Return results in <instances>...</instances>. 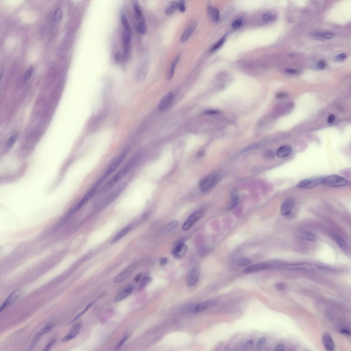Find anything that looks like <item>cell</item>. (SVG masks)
<instances>
[{"label": "cell", "mask_w": 351, "mask_h": 351, "mask_svg": "<svg viewBox=\"0 0 351 351\" xmlns=\"http://www.w3.org/2000/svg\"><path fill=\"white\" fill-rule=\"evenodd\" d=\"M217 302L214 301H204L197 304H189L183 306L181 311L184 312L197 313L202 312L217 305Z\"/></svg>", "instance_id": "obj_1"}, {"label": "cell", "mask_w": 351, "mask_h": 351, "mask_svg": "<svg viewBox=\"0 0 351 351\" xmlns=\"http://www.w3.org/2000/svg\"><path fill=\"white\" fill-rule=\"evenodd\" d=\"M124 27L122 35V43L124 56L126 58L129 56L130 50V43L131 39V30L130 25L127 19H124L121 21Z\"/></svg>", "instance_id": "obj_2"}, {"label": "cell", "mask_w": 351, "mask_h": 351, "mask_svg": "<svg viewBox=\"0 0 351 351\" xmlns=\"http://www.w3.org/2000/svg\"><path fill=\"white\" fill-rule=\"evenodd\" d=\"M129 148H127L124 150L120 155H119L112 162L111 164L109 167L106 172L105 173L103 177L99 180L98 182L101 183L104 180L106 179L111 173L117 168L122 162H123L124 159L126 157L129 151Z\"/></svg>", "instance_id": "obj_3"}, {"label": "cell", "mask_w": 351, "mask_h": 351, "mask_svg": "<svg viewBox=\"0 0 351 351\" xmlns=\"http://www.w3.org/2000/svg\"><path fill=\"white\" fill-rule=\"evenodd\" d=\"M221 174L215 173L207 176L200 183V188L203 192L209 191L216 185L220 180Z\"/></svg>", "instance_id": "obj_4"}, {"label": "cell", "mask_w": 351, "mask_h": 351, "mask_svg": "<svg viewBox=\"0 0 351 351\" xmlns=\"http://www.w3.org/2000/svg\"><path fill=\"white\" fill-rule=\"evenodd\" d=\"M133 159L131 160L130 162H129L123 168H122L116 175L110 181L108 182L107 184L105 185L103 188L102 189L101 192H104L107 191V190L110 189L112 186L115 184L125 175V174L131 168L132 166L134 164L135 160H133Z\"/></svg>", "instance_id": "obj_5"}, {"label": "cell", "mask_w": 351, "mask_h": 351, "mask_svg": "<svg viewBox=\"0 0 351 351\" xmlns=\"http://www.w3.org/2000/svg\"><path fill=\"white\" fill-rule=\"evenodd\" d=\"M206 208H201L193 213L183 223L182 229L184 230H188L191 228L197 221L202 217L206 212Z\"/></svg>", "instance_id": "obj_6"}, {"label": "cell", "mask_w": 351, "mask_h": 351, "mask_svg": "<svg viewBox=\"0 0 351 351\" xmlns=\"http://www.w3.org/2000/svg\"><path fill=\"white\" fill-rule=\"evenodd\" d=\"M348 182L341 176L332 175L324 178L322 183L330 187H338L346 186Z\"/></svg>", "instance_id": "obj_7"}, {"label": "cell", "mask_w": 351, "mask_h": 351, "mask_svg": "<svg viewBox=\"0 0 351 351\" xmlns=\"http://www.w3.org/2000/svg\"><path fill=\"white\" fill-rule=\"evenodd\" d=\"M296 205V202L294 199L288 198L285 200L281 207L280 212L282 215L287 218L293 217L294 215L292 210L294 208Z\"/></svg>", "instance_id": "obj_8"}, {"label": "cell", "mask_w": 351, "mask_h": 351, "mask_svg": "<svg viewBox=\"0 0 351 351\" xmlns=\"http://www.w3.org/2000/svg\"><path fill=\"white\" fill-rule=\"evenodd\" d=\"M323 177H314L303 180L299 182L297 185L299 188L311 189L322 183Z\"/></svg>", "instance_id": "obj_9"}, {"label": "cell", "mask_w": 351, "mask_h": 351, "mask_svg": "<svg viewBox=\"0 0 351 351\" xmlns=\"http://www.w3.org/2000/svg\"><path fill=\"white\" fill-rule=\"evenodd\" d=\"M55 326V323L53 322H50L47 324L45 327L41 329L40 331L37 333L34 336L31 343L29 348V350H32L36 345L37 343L39 342L41 338L45 334L50 332L51 330L54 328Z\"/></svg>", "instance_id": "obj_10"}, {"label": "cell", "mask_w": 351, "mask_h": 351, "mask_svg": "<svg viewBox=\"0 0 351 351\" xmlns=\"http://www.w3.org/2000/svg\"><path fill=\"white\" fill-rule=\"evenodd\" d=\"M279 267L290 270H313L316 268L317 266L308 262H304L297 264L279 265Z\"/></svg>", "instance_id": "obj_11"}, {"label": "cell", "mask_w": 351, "mask_h": 351, "mask_svg": "<svg viewBox=\"0 0 351 351\" xmlns=\"http://www.w3.org/2000/svg\"><path fill=\"white\" fill-rule=\"evenodd\" d=\"M275 267V263H261L250 266L245 268L244 272L245 273H250L262 270H267Z\"/></svg>", "instance_id": "obj_12"}, {"label": "cell", "mask_w": 351, "mask_h": 351, "mask_svg": "<svg viewBox=\"0 0 351 351\" xmlns=\"http://www.w3.org/2000/svg\"><path fill=\"white\" fill-rule=\"evenodd\" d=\"M82 325L83 323L81 322H78L75 324L71 328L67 334L63 337L62 340V342H67L75 338L79 333Z\"/></svg>", "instance_id": "obj_13"}, {"label": "cell", "mask_w": 351, "mask_h": 351, "mask_svg": "<svg viewBox=\"0 0 351 351\" xmlns=\"http://www.w3.org/2000/svg\"><path fill=\"white\" fill-rule=\"evenodd\" d=\"M136 264H132L122 271L113 279L114 283H119L125 280L135 270Z\"/></svg>", "instance_id": "obj_14"}, {"label": "cell", "mask_w": 351, "mask_h": 351, "mask_svg": "<svg viewBox=\"0 0 351 351\" xmlns=\"http://www.w3.org/2000/svg\"><path fill=\"white\" fill-rule=\"evenodd\" d=\"M20 292L19 290H16L13 291L8 296L5 301L1 306L0 308V312L1 313L9 307L20 297Z\"/></svg>", "instance_id": "obj_15"}, {"label": "cell", "mask_w": 351, "mask_h": 351, "mask_svg": "<svg viewBox=\"0 0 351 351\" xmlns=\"http://www.w3.org/2000/svg\"><path fill=\"white\" fill-rule=\"evenodd\" d=\"M174 96L172 92H170L164 97L159 105V109L161 111H164L169 107L172 104Z\"/></svg>", "instance_id": "obj_16"}, {"label": "cell", "mask_w": 351, "mask_h": 351, "mask_svg": "<svg viewBox=\"0 0 351 351\" xmlns=\"http://www.w3.org/2000/svg\"><path fill=\"white\" fill-rule=\"evenodd\" d=\"M199 271L197 268L193 267L190 270L187 279V284L190 287L195 286L198 281Z\"/></svg>", "instance_id": "obj_17"}, {"label": "cell", "mask_w": 351, "mask_h": 351, "mask_svg": "<svg viewBox=\"0 0 351 351\" xmlns=\"http://www.w3.org/2000/svg\"><path fill=\"white\" fill-rule=\"evenodd\" d=\"M322 343L327 351H332L335 348V345L331 336L327 332L324 333L322 338Z\"/></svg>", "instance_id": "obj_18"}, {"label": "cell", "mask_w": 351, "mask_h": 351, "mask_svg": "<svg viewBox=\"0 0 351 351\" xmlns=\"http://www.w3.org/2000/svg\"><path fill=\"white\" fill-rule=\"evenodd\" d=\"M148 64L145 63L138 67L135 73V79L138 82H141L144 81L147 75Z\"/></svg>", "instance_id": "obj_19"}, {"label": "cell", "mask_w": 351, "mask_h": 351, "mask_svg": "<svg viewBox=\"0 0 351 351\" xmlns=\"http://www.w3.org/2000/svg\"><path fill=\"white\" fill-rule=\"evenodd\" d=\"M188 247L187 245L183 243L179 244L175 247L173 252V255L174 258L176 259L182 258L184 257Z\"/></svg>", "instance_id": "obj_20"}, {"label": "cell", "mask_w": 351, "mask_h": 351, "mask_svg": "<svg viewBox=\"0 0 351 351\" xmlns=\"http://www.w3.org/2000/svg\"><path fill=\"white\" fill-rule=\"evenodd\" d=\"M208 14L210 20L213 22H217L220 18V13L219 10L215 7L211 5L207 6Z\"/></svg>", "instance_id": "obj_21"}, {"label": "cell", "mask_w": 351, "mask_h": 351, "mask_svg": "<svg viewBox=\"0 0 351 351\" xmlns=\"http://www.w3.org/2000/svg\"><path fill=\"white\" fill-rule=\"evenodd\" d=\"M197 26V24L193 23L187 27L184 31L180 37V41L182 43H185L189 39L195 31Z\"/></svg>", "instance_id": "obj_22"}, {"label": "cell", "mask_w": 351, "mask_h": 351, "mask_svg": "<svg viewBox=\"0 0 351 351\" xmlns=\"http://www.w3.org/2000/svg\"><path fill=\"white\" fill-rule=\"evenodd\" d=\"M134 289L133 286L132 285L127 286L120 293L116 296L115 299V301L116 302H118L127 298L132 293L134 290Z\"/></svg>", "instance_id": "obj_23"}, {"label": "cell", "mask_w": 351, "mask_h": 351, "mask_svg": "<svg viewBox=\"0 0 351 351\" xmlns=\"http://www.w3.org/2000/svg\"><path fill=\"white\" fill-rule=\"evenodd\" d=\"M292 148L289 145H284L281 146L277 150V154L279 158H284L287 157L291 154Z\"/></svg>", "instance_id": "obj_24"}, {"label": "cell", "mask_w": 351, "mask_h": 351, "mask_svg": "<svg viewBox=\"0 0 351 351\" xmlns=\"http://www.w3.org/2000/svg\"><path fill=\"white\" fill-rule=\"evenodd\" d=\"M132 229V226L131 225L125 227L111 241V244H114L117 242L119 240H121L122 238H123L126 235L131 231Z\"/></svg>", "instance_id": "obj_25"}, {"label": "cell", "mask_w": 351, "mask_h": 351, "mask_svg": "<svg viewBox=\"0 0 351 351\" xmlns=\"http://www.w3.org/2000/svg\"><path fill=\"white\" fill-rule=\"evenodd\" d=\"M180 58V54H178L176 56L174 59H173L171 65V68H170L169 71L168 76H167V79L168 80H171L172 79L174 74L175 69L177 64H178L179 62Z\"/></svg>", "instance_id": "obj_26"}, {"label": "cell", "mask_w": 351, "mask_h": 351, "mask_svg": "<svg viewBox=\"0 0 351 351\" xmlns=\"http://www.w3.org/2000/svg\"><path fill=\"white\" fill-rule=\"evenodd\" d=\"M62 9L59 7L57 8L52 17V21L53 25L55 26L58 24L62 19Z\"/></svg>", "instance_id": "obj_27"}, {"label": "cell", "mask_w": 351, "mask_h": 351, "mask_svg": "<svg viewBox=\"0 0 351 351\" xmlns=\"http://www.w3.org/2000/svg\"><path fill=\"white\" fill-rule=\"evenodd\" d=\"M178 2L173 1L170 2L169 4L167 6L165 10V13L167 15H170L173 14L176 10L178 9Z\"/></svg>", "instance_id": "obj_28"}, {"label": "cell", "mask_w": 351, "mask_h": 351, "mask_svg": "<svg viewBox=\"0 0 351 351\" xmlns=\"http://www.w3.org/2000/svg\"><path fill=\"white\" fill-rule=\"evenodd\" d=\"M239 203V195L238 192L235 190L232 192L231 199L230 209H232L236 206Z\"/></svg>", "instance_id": "obj_29"}, {"label": "cell", "mask_w": 351, "mask_h": 351, "mask_svg": "<svg viewBox=\"0 0 351 351\" xmlns=\"http://www.w3.org/2000/svg\"><path fill=\"white\" fill-rule=\"evenodd\" d=\"M95 302V301H93L90 302L89 304H88L82 311L79 313V314L76 315V316H75V317H74L72 320H71V321H70V322H69V324L72 323L74 322L75 321H76L77 320L80 318L82 316H83V315H84L85 313H86L88 311V309H89L91 308L92 306L93 305Z\"/></svg>", "instance_id": "obj_30"}, {"label": "cell", "mask_w": 351, "mask_h": 351, "mask_svg": "<svg viewBox=\"0 0 351 351\" xmlns=\"http://www.w3.org/2000/svg\"><path fill=\"white\" fill-rule=\"evenodd\" d=\"M137 31L138 33L142 35H145L147 31V27L145 21L138 23L137 26Z\"/></svg>", "instance_id": "obj_31"}, {"label": "cell", "mask_w": 351, "mask_h": 351, "mask_svg": "<svg viewBox=\"0 0 351 351\" xmlns=\"http://www.w3.org/2000/svg\"><path fill=\"white\" fill-rule=\"evenodd\" d=\"M333 238L336 243L342 248L345 249L347 247V244L345 241L342 238L337 235H334Z\"/></svg>", "instance_id": "obj_32"}, {"label": "cell", "mask_w": 351, "mask_h": 351, "mask_svg": "<svg viewBox=\"0 0 351 351\" xmlns=\"http://www.w3.org/2000/svg\"><path fill=\"white\" fill-rule=\"evenodd\" d=\"M227 35H225L215 44H214V46H212V48L211 49V51H214L216 50L223 45V44L225 40Z\"/></svg>", "instance_id": "obj_33"}, {"label": "cell", "mask_w": 351, "mask_h": 351, "mask_svg": "<svg viewBox=\"0 0 351 351\" xmlns=\"http://www.w3.org/2000/svg\"><path fill=\"white\" fill-rule=\"evenodd\" d=\"M252 261L247 258H242L238 260L236 262V264L238 266L245 267L250 265Z\"/></svg>", "instance_id": "obj_34"}, {"label": "cell", "mask_w": 351, "mask_h": 351, "mask_svg": "<svg viewBox=\"0 0 351 351\" xmlns=\"http://www.w3.org/2000/svg\"><path fill=\"white\" fill-rule=\"evenodd\" d=\"M302 236L305 240L310 241H315L317 239V237L315 234L309 232H305L303 233Z\"/></svg>", "instance_id": "obj_35"}, {"label": "cell", "mask_w": 351, "mask_h": 351, "mask_svg": "<svg viewBox=\"0 0 351 351\" xmlns=\"http://www.w3.org/2000/svg\"><path fill=\"white\" fill-rule=\"evenodd\" d=\"M33 71L32 68H30L26 71L23 76V82L24 83H26L29 81L30 78L32 76Z\"/></svg>", "instance_id": "obj_36"}, {"label": "cell", "mask_w": 351, "mask_h": 351, "mask_svg": "<svg viewBox=\"0 0 351 351\" xmlns=\"http://www.w3.org/2000/svg\"><path fill=\"white\" fill-rule=\"evenodd\" d=\"M178 224L179 222L178 221L174 220L168 223L166 227V232L168 233L171 231L178 226Z\"/></svg>", "instance_id": "obj_37"}, {"label": "cell", "mask_w": 351, "mask_h": 351, "mask_svg": "<svg viewBox=\"0 0 351 351\" xmlns=\"http://www.w3.org/2000/svg\"><path fill=\"white\" fill-rule=\"evenodd\" d=\"M276 16L272 13L267 12L265 13L263 15V19L264 21L265 22H270L274 20Z\"/></svg>", "instance_id": "obj_38"}, {"label": "cell", "mask_w": 351, "mask_h": 351, "mask_svg": "<svg viewBox=\"0 0 351 351\" xmlns=\"http://www.w3.org/2000/svg\"><path fill=\"white\" fill-rule=\"evenodd\" d=\"M17 137V135L15 134L12 135L9 138L7 143V146L8 148H11L12 147L16 142Z\"/></svg>", "instance_id": "obj_39"}, {"label": "cell", "mask_w": 351, "mask_h": 351, "mask_svg": "<svg viewBox=\"0 0 351 351\" xmlns=\"http://www.w3.org/2000/svg\"><path fill=\"white\" fill-rule=\"evenodd\" d=\"M151 278L149 277H144L140 285V289H142L144 288L151 282Z\"/></svg>", "instance_id": "obj_40"}, {"label": "cell", "mask_w": 351, "mask_h": 351, "mask_svg": "<svg viewBox=\"0 0 351 351\" xmlns=\"http://www.w3.org/2000/svg\"><path fill=\"white\" fill-rule=\"evenodd\" d=\"M131 335V333L130 332H128L126 333L124 336H123V338H122V339L121 340L120 342H119V343L118 344L116 347L117 349H120L121 347V346L123 345V344H124L126 341L130 337Z\"/></svg>", "instance_id": "obj_41"}, {"label": "cell", "mask_w": 351, "mask_h": 351, "mask_svg": "<svg viewBox=\"0 0 351 351\" xmlns=\"http://www.w3.org/2000/svg\"><path fill=\"white\" fill-rule=\"evenodd\" d=\"M56 340L55 337L51 339L49 342L48 343L43 351H48L50 350L55 343Z\"/></svg>", "instance_id": "obj_42"}, {"label": "cell", "mask_w": 351, "mask_h": 351, "mask_svg": "<svg viewBox=\"0 0 351 351\" xmlns=\"http://www.w3.org/2000/svg\"><path fill=\"white\" fill-rule=\"evenodd\" d=\"M267 339L265 337H261L259 339L257 344V347L258 348H261L263 347L266 342Z\"/></svg>", "instance_id": "obj_43"}, {"label": "cell", "mask_w": 351, "mask_h": 351, "mask_svg": "<svg viewBox=\"0 0 351 351\" xmlns=\"http://www.w3.org/2000/svg\"><path fill=\"white\" fill-rule=\"evenodd\" d=\"M254 342L253 340H250L245 343L242 346V349L244 350H247L253 347Z\"/></svg>", "instance_id": "obj_44"}, {"label": "cell", "mask_w": 351, "mask_h": 351, "mask_svg": "<svg viewBox=\"0 0 351 351\" xmlns=\"http://www.w3.org/2000/svg\"><path fill=\"white\" fill-rule=\"evenodd\" d=\"M242 21L240 19H237L235 20L232 23H231V26L234 29H237L242 25Z\"/></svg>", "instance_id": "obj_45"}, {"label": "cell", "mask_w": 351, "mask_h": 351, "mask_svg": "<svg viewBox=\"0 0 351 351\" xmlns=\"http://www.w3.org/2000/svg\"><path fill=\"white\" fill-rule=\"evenodd\" d=\"M178 3V7L179 11L181 12H184L186 11V6L185 2L183 1H179Z\"/></svg>", "instance_id": "obj_46"}, {"label": "cell", "mask_w": 351, "mask_h": 351, "mask_svg": "<svg viewBox=\"0 0 351 351\" xmlns=\"http://www.w3.org/2000/svg\"><path fill=\"white\" fill-rule=\"evenodd\" d=\"M335 35L334 34L330 33H322V37L323 39H331L334 38Z\"/></svg>", "instance_id": "obj_47"}, {"label": "cell", "mask_w": 351, "mask_h": 351, "mask_svg": "<svg viewBox=\"0 0 351 351\" xmlns=\"http://www.w3.org/2000/svg\"><path fill=\"white\" fill-rule=\"evenodd\" d=\"M339 332L342 334L345 335L349 336L351 334L350 330L345 328H340L339 330Z\"/></svg>", "instance_id": "obj_48"}, {"label": "cell", "mask_w": 351, "mask_h": 351, "mask_svg": "<svg viewBox=\"0 0 351 351\" xmlns=\"http://www.w3.org/2000/svg\"><path fill=\"white\" fill-rule=\"evenodd\" d=\"M275 286L276 288L280 291L283 290L286 288V285L282 282L277 283L275 285Z\"/></svg>", "instance_id": "obj_49"}, {"label": "cell", "mask_w": 351, "mask_h": 351, "mask_svg": "<svg viewBox=\"0 0 351 351\" xmlns=\"http://www.w3.org/2000/svg\"><path fill=\"white\" fill-rule=\"evenodd\" d=\"M326 63L325 61L321 60L318 63L317 67L318 69L320 70H323L324 69L326 66Z\"/></svg>", "instance_id": "obj_50"}, {"label": "cell", "mask_w": 351, "mask_h": 351, "mask_svg": "<svg viewBox=\"0 0 351 351\" xmlns=\"http://www.w3.org/2000/svg\"><path fill=\"white\" fill-rule=\"evenodd\" d=\"M265 156L268 158H272L274 157V153L272 151H268L265 152Z\"/></svg>", "instance_id": "obj_51"}, {"label": "cell", "mask_w": 351, "mask_h": 351, "mask_svg": "<svg viewBox=\"0 0 351 351\" xmlns=\"http://www.w3.org/2000/svg\"><path fill=\"white\" fill-rule=\"evenodd\" d=\"M346 58V55L345 54H341L337 56L336 59L339 61H343L345 60Z\"/></svg>", "instance_id": "obj_52"}, {"label": "cell", "mask_w": 351, "mask_h": 351, "mask_svg": "<svg viewBox=\"0 0 351 351\" xmlns=\"http://www.w3.org/2000/svg\"><path fill=\"white\" fill-rule=\"evenodd\" d=\"M285 346L283 344H278L276 348V350L278 351H283L285 350Z\"/></svg>", "instance_id": "obj_53"}, {"label": "cell", "mask_w": 351, "mask_h": 351, "mask_svg": "<svg viewBox=\"0 0 351 351\" xmlns=\"http://www.w3.org/2000/svg\"><path fill=\"white\" fill-rule=\"evenodd\" d=\"M335 117L334 115L333 114L330 115L328 119V122L329 124H331L333 123L334 121L335 120Z\"/></svg>", "instance_id": "obj_54"}, {"label": "cell", "mask_w": 351, "mask_h": 351, "mask_svg": "<svg viewBox=\"0 0 351 351\" xmlns=\"http://www.w3.org/2000/svg\"><path fill=\"white\" fill-rule=\"evenodd\" d=\"M168 259L166 258H163L160 259V264L162 266L165 265L168 263Z\"/></svg>", "instance_id": "obj_55"}, {"label": "cell", "mask_w": 351, "mask_h": 351, "mask_svg": "<svg viewBox=\"0 0 351 351\" xmlns=\"http://www.w3.org/2000/svg\"><path fill=\"white\" fill-rule=\"evenodd\" d=\"M219 112V111L216 110H208L204 112V114L207 115H212L216 114Z\"/></svg>", "instance_id": "obj_56"}, {"label": "cell", "mask_w": 351, "mask_h": 351, "mask_svg": "<svg viewBox=\"0 0 351 351\" xmlns=\"http://www.w3.org/2000/svg\"><path fill=\"white\" fill-rule=\"evenodd\" d=\"M286 72L287 74H294L297 73V71L293 69H287L286 70Z\"/></svg>", "instance_id": "obj_57"}, {"label": "cell", "mask_w": 351, "mask_h": 351, "mask_svg": "<svg viewBox=\"0 0 351 351\" xmlns=\"http://www.w3.org/2000/svg\"><path fill=\"white\" fill-rule=\"evenodd\" d=\"M287 94L285 93H279L276 95L277 98H284L287 97Z\"/></svg>", "instance_id": "obj_58"}, {"label": "cell", "mask_w": 351, "mask_h": 351, "mask_svg": "<svg viewBox=\"0 0 351 351\" xmlns=\"http://www.w3.org/2000/svg\"><path fill=\"white\" fill-rule=\"evenodd\" d=\"M141 277V274H138L137 276V277H136L135 278V282H138V281H139Z\"/></svg>", "instance_id": "obj_59"}]
</instances>
